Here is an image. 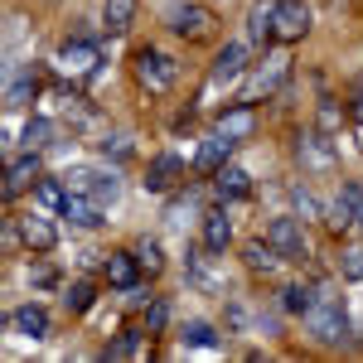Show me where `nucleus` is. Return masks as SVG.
Here are the masks:
<instances>
[{"instance_id": "aec40b11", "label": "nucleus", "mask_w": 363, "mask_h": 363, "mask_svg": "<svg viewBox=\"0 0 363 363\" xmlns=\"http://www.w3.org/2000/svg\"><path fill=\"white\" fill-rule=\"evenodd\" d=\"M213 189H218V199H247L252 194V174L242 165H223L218 174H213Z\"/></svg>"}, {"instance_id": "7ed1b4c3", "label": "nucleus", "mask_w": 363, "mask_h": 363, "mask_svg": "<svg viewBox=\"0 0 363 363\" xmlns=\"http://www.w3.org/2000/svg\"><path fill=\"white\" fill-rule=\"evenodd\" d=\"M242 73H247V44H223V54L213 58L208 78H203V87H199V102H194V107H208V102H213V92H218V87H233Z\"/></svg>"}, {"instance_id": "a211bd4d", "label": "nucleus", "mask_w": 363, "mask_h": 363, "mask_svg": "<svg viewBox=\"0 0 363 363\" xmlns=\"http://www.w3.org/2000/svg\"><path fill=\"white\" fill-rule=\"evenodd\" d=\"M10 330H15V335H25V339H44V335H49V310H44V306L10 310Z\"/></svg>"}, {"instance_id": "f03ea898", "label": "nucleus", "mask_w": 363, "mask_h": 363, "mask_svg": "<svg viewBox=\"0 0 363 363\" xmlns=\"http://www.w3.org/2000/svg\"><path fill=\"white\" fill-rule=\"evenodd\" d=\"M136 83L150 92V97H165L169 87L179 83V63L165 54V49H136Z\"/></svg>"}, {"instance_id": "423d86ee", "label": "nucleus", "mask_w": 363, "mask_h": 363, "mask_svg": "<svg viewBox=\"0 0 363 363\" xmlns=\"http://www.w3.org/2000/svg\"><path fill=\"white\" fill-rule=\"evenodd\" d=\"M296 155H301V165H306L310 174H335L339 169L330 131H301V136H296Z\"/></svg>"}, {"instance_id": "f8f14e48", "label": "nucleus", "mask_w": 363, "mask_h": 363, "mask_svg": "<svg viewBox=\"0 0 363 363\" xmlns=\"http://www.w3.org/2000/svg\"><path fill=\"white\" fill-rule=\"evenodd\" d=\"M179 179H184V160H179V155H155V160L145 165V189H150V194H165Z\"/></svg>"}, {"instance_id": "2eb2a0df", "label": "nucleus", "mask_w": 363, "mask_h": 363, "mask_svg": "<svg viewBox=\"0 0 363 363\" xmlns=\"http://www.w3.org/2000/svg\"><path fill=\"white\" fill-rule=\"evenodd\" d=\"M213 131H223V136H233L238 145L257 131V107L252 102H238V107H228V112H218V126Z\"/></svg>"}, {"instance_id": "0eeeda50", "label": "nucleus", "mask_w": 363, "mask_h": 363, "mask_svg": "<svg viewBox=\"0 0 363 363\" xmlns=\"http://www.w3.org/2000/svg\"><path fill=\"white\" fill-rule=\"evenodd\" d=\"M102 63V49L92 39H63L58 44V73L63 78H92Z\"/></svg>"}, {"instance_id": "e433bc0d", "label": "nucleus", "mask_w": 363, "mask_h": 363, "mask_svg": "<svg viewBox=\"0 0 363 363\" xmlns=\"http://www.w3.org/2000/svg\"><path fill=\"white\" fill-rule=\"evenodd\" d=\"M339 194L349 199V208H354V223L363 228V184H354V179H349V184H344V189H339Z\"/></svg>"}, {"instance_id": "7c9ffc66", "label": "nucleus", "mask_w": 363, "mask_h": 363, "mask_svg": "<svg viewBox=\"0 0 363 363\" xmlns=\"http://www.w3.org/2000/svg\"><path fill=\"white\" fill-rule=\"evenodd\" d=\"M34 199H39L44 208H63V199H68V184H63V174H58V179H39V184H34Z\"/></svg>"}, {"instance_id": "412c9836", "label": "nucleus", "mask_w": 363, "mask_h": 363, "mask_svg": "<svg viewBox=\"0 0 363 363\" xmlns=\"http://www.w3.org/2000/svg\"><path fill=\"white\" fill-rule=\"evenodd\" d=\"M189 281L208 296H223V272H213V262L203 252H189Z\"/></svg>"}, {"instance_id": "bb28decb", "label": "nucleus", "mask_w": 363, "mask_h": 363, "mask_svg": "<svg viewBox=\"0 0 363 363\" xmlns=\"http://www.w3.org/2000/svg\"><path fill=\"white\" fill-rule=\"evenodd\" d=\"M310 306H315V291H310V286H281V310H286V315H301V320H306Z\"/></svg>"}, {"instance_id": "6ab92c4d", "label": "nucleus", "mask_w": 363, "mask_h": 363, "mask_svg": "<svg viewBox=\"0 0 363 363\" xmlns=\"http://www.w3.org/2000/svg\"><path fill=\"white\" fill-rule=\"evenodd\" d=\"M242 262H247V272H257V277H277L286 257H281L272 242H247V247H242Z\"/></svg>"}, {"instance_id": "dca6fc26", "label": "nucleus", "mask_w": 363, "mask_h": 363, "mask_svg": "<svg viewBox=\"0 0 363 363\" xmlns=\"http://www.w3.org/2000/svg\"><path fill=\"white\" fill-rule=\"evenodd\" d=\"M145 277L136 262V252H107V281L116 291H136V281Z\"/></svg>"}, {"instance_id": "473e14b6", "label": "nucleus", "mask_w": 363, "mask_h": 363, "mask_svg": "<svg viewBox=\"0 0 363 363\" xmlns=\"http://www.w3.org/2000/svg\"><path fill=\"white\" fill-rule=\"evenodd\" d=\"M136 354H140V330H126L107 344V359H136Z\"/></svg>"}, {"instance_id": "f704fd0d", "label": "nucleus", "mask_w": 363, "mask_h": 363, "mask_svg": "<svg viewBox=\"0 0 363 363\" xmlns=\"http://www.w3.org/2000/svg\"><path fill=\"white\" fill-rule=\"evenodd\" d=\"M165 325H169V306L165 301H150L145 306V335H165Z\"/></svg>"}, {"instance_id": "58836bf2", "label": "nucleus", "mask_w": 363, "mask_h": 363, "mask_svg": "<svg viewBox=\"0 0 363 363\" xmlns=\"http://www.w3.org/2000/svg\"><path fill=\"white\" fill-rule=\"evenodd\" d=\"M339 126V112L335 107H320V131H335Z\"/></svg>"}, {"instance_id": "cd10ccee", "label": "nucleus", "mask_w": 363, "mask_h": 363, "mask_svg": "<svg viewBox=\"0 0 363 363\" xmlns=\"http://www.w3.org/2000/svg\"><path fill=\"white\" fill-rule=\"evenodd\" d=\"M131 15H136V0H107V15H102V25H107V34H126V25H131Z\"/></svg>"}, {"instance_id": "ea45409f", "label": "nucleus", "mask_w": 363, "mask_h": 363, "mask_svg": "<svg viewBox=\"0 0 363 363\" xmlns=\"http://www.w3.org/2000/svg\"><path fill=\"white\" fill-rule=\"evenodd\" d=\"M354 121H359V126H363V92H359V97H354Z\"/></svg>"}, {"instance_id": "4c0bfd02", "label": "nucleus", "mask_w": 363, "mask_h": 363, "mask_svg": "<svg viewBox=\"0 0 363 363\" xmlns=\"http://www.w3.org/2000/svg\"><path fill=\"white\" fill-rule=\"evenodd\" d=\"M194 208H199V199H194V194H189V199H174V203H169V223L184 228V213H194Z\"/></svg>"}, {"instance_id": "5701e85b", "label": "nucleus", "mask_w": 363, "mask_h": 363, "mask_svg": "<svg viewBox=\"0 0 363 363\" xmlns=\"http://www.w3.org/2000/svg\"><path fill=\"white\" fill-rule=\"evenodd\" d=\"M34 92H39L34 68H29V73H15V78H10V87H5V107H10V112H20V107H29V102H34Z\"/></svg>"}, {"instance_id": "2f4dec72", "label": "nucleus", "mask_w": 363, "mask_h": 363, "mask_svg": "<svg viewBox=\"0 0 363 363\" xmlns=\"http://www.w3.org/2000/svg\"><path fill=\"white\" fill-rule=\"evenodd\" d=\"M325 223H330V233H349V228H354V208H349V199H344V194L325 208Z\"/></svg>"}, {"instance_id": "f257e3e1", "label": "nucleus", "mask_w": 363, "mask_h": 363, "mask_svg": "<svg viewBox=\"0 0 363 363\" xmlns=\"http://www.w3.org/2000/svg\"><path fill=\"white\" fill-rule=\"evenodd\" d=\"M306 330L325 349H349V315L339 306V296H330V286H315V306L306 315Z\"/></svg>"}, {"instance_id": "72a5a7b5", "label": "nucleus", "mask_w": 363, "mask_h": 363, "mask_svg": "<svg viewBox=\"0 0 363 363\" xmlns=\"http://www.w3.org/2000/svg\"><path fill=\"white\" fill-rule=\"evenodd\" d=\"M339 277L363 281V247H344L339 252Z\"/></svg>"}, {"instance_id": "c756f323", "label": "nucleus", "mask_w": 363, "mask_h": 363, "mask_svg": "<svg viewBox=\"0 0 363 363\" xmlns=\"http://www.w3.org/2000/svg\"><path fill=\"white\" fill-rule=\"evenodd\" d=\"M92 301H97V286H92V281H73V286H68V296H63V306L73 310V315L92 310Z\"/></svg>"}, {"instance_id": "4be33fe9", "label": "nucleus", "mask_w": 363, "mask_h": 363, "mask_svg": "<svg viewBox=\"0 0 363 363\" xmlns=\"http://www.w3.org/2000/svg\"><path fill=\"white\" fill-rule=\"evenodd\" d=\"M233 242V223H228L223 208H213V213H203V247L208 252H223Z\"/></svg>"}, {"instance_id": "c85d7f7f", "label": "nucleus", "mask_w": 363, "mask_h": 363, "mask_svg": "<svg viewBox=\"0 0 363 363\" xmlns=\"http://www.w3.org/2000/svg\"><path fill=\"white\" fill-rule=\"evenodd\" d=\"M136 262H140L145 277H160V272H165V252H160V242H155V238H140L136 242Z\"/></svg>"}, {"instance_id": "9b49d317", "label": "nucleus", "mask_w": 363, "mask_h": 363, "mask_svg": "<svg viewBox=\"0 0 363 363\" xmlns=\"http://www.w3.org/2000/svg\"><path fill=\"white\" fill-rule=\"evenodd\" d=\"M238 150V140L233 136H223V131H213V136L199 145V155H194V169L199 174H218V169L228 165V155Z\"/></svg>"}, {"instance_id": "20e7f679", "label": "nucleus", "mask_w": 363, "mask_h": 363, "mask_svg": "<svg viewBox=\"0 0 363 363\" xmlns=\"http://www.w3.org/2000/svg\"><path fill=\"white\" fill-rule=\"evenodd\" d=\"M63 184H68V194H87V199H97V203H112L116 194H121V174L116 169H68L63 174Z\"/></svg>"}, {"instance_id": "4468645a", "label": "nucleus", "mask_w": 363, "mask_h": 363, "mask_svg": "<svg viewBox=\"0 0 363 363\" xmlns=\"http://www.w3.org/2000/svg\"><path fill=\"white\" fill-rule=\"evenodd\" d=\"M29 184H39V150H25L10 160V174H5V199H20Z\"/></svg>"}, {"instance_id": "c9c22d12", "label": "nucleus", "mask_w": 363, "mask_h": 363, "mask_svg": "<svg viewBox=\"0 0 363 363\" xmlns=\"http://www.w3.org/2000/svg\"><path fill=\"white\" fill-rule=\"evenodd\" d=\"M291 199H296V208H301V213H306V218H320V213H325V208H320V203H315V194H310V189H301V184H296V189H291Z\"/></svg>"}, {"instance_id": "9d476101", "label": "nucleus", "mask_w": 363, "mask_h": 363, "mask_svg": "<svg viewBox=\"0 0 363 363\" xmlns=\"http://www.w3.org/2000/svg\"><path fill=\"white\" fill-rule=\"evenodd\" d=\"M267 242H272L286 262H306V257H310L306 233H301V223H296V218H272V223H267Z\"/></svg>"}, {"instance_id": "393cba45", "label": "nucleus", "mask_w": 363, "mask_h": 363, "mask_svg": "<svg viewBox=\"0 0 363 363\" xmlns=\"http://www.w3.org/2000/svg\"><path fill=\"white\" fill-rule=\"evenodd\" d=\"M49 140H54V121H49V116H29L25 131H20V145H25V150H44Z\"/></svg>"}, {"instance_id": "a878e982", "label": "nucleus", "mask_w": 363, "mask_h": 363, "mask_svg": "<svg viewBox=\"0 0 363 363\" xmlns=\"http://www.w3.org/2000/svg\"><path fill=\"white\" fill-rule=\"evenodd\" d=\"M179 339H184V344H194V349H218V344H223V339H218V330H213L208 320H184Z\"/></svg>"}, {"instance_id": "ddd939ff", "label": "nucleus", "mask_w": 363, "mask_h": 363, "mask_svg": "<svg viewBox=\"0 0 363 363\" xmlns=\"http://www.w3.org/2000/svg\"><path fill=\"white\" fill-rule=\"evenodd\" d=\"M20 242L29 252H54L58 247V228L44 218V213H25L20 218Z\"/></svg>"}, {"instance_id": "1a4fd4ad", "label": "nucleus", "mask_w": 363, "mask_h": 363, "mask_svg": "<svg viewBox=\"0 0 363 363\" xmlns=\"http://www.w3.org/2000/svg\"><path fill=\"white\" fill-rule=\"evenodd\" d=\"M310 34V10L301 0H277V15H272V39L277 44H301Z\"/></svg>"}, {"instance_id": "b1692460", "label": "nucleus", "mask_w": 363, "mask_h": 363, "mask_svg": "<svg viewBox=\"0 0 363 363\" xmlns=\"http://www.w3.org/2000/svg\"><path fill=\"white\" fill-rule=\"evenodd\" d=\"M272 15H277L272 0H257V5L247 10V39L252 44H267V39H272Z\"/></svg>"}, {"instance_id": "39448f33", "label": "nucleus", "mask_w": 363, "mask_h": 363, "mask_svg": "<svg viewBox=\"0 0 363 363\" xmlns=\"http://www.w3.org/2000/svg\"><path fill=\"white\" fill-rule=\"evenodd\" d=\"M165 25L179 34V39H189V44H203V39H213V29H218V15L208 10V5H174L165 15Z\"/></svg>"}, {"instance_id": "f3484780", "label": "nucleus", "mask_w": 363, "mask_h": 363, "mask_svg": "<svg viewBox=\"0 0 363 363\" xmlns=\"http://www.w3.org/2000/svg\"><path fill=\"white\" fill-rule=\"evenodd\" d=\"M58 213H63L73 228H97V223H102V203H97V199H87V194H68Z\"/></svg>"}, {"instance_id": "6e6552de", "label": "nucleus", "mask_w": 363, "mask_h": 363, "mask_svg": "<svg viewBox=\"0 0 363 363\" xmlns=\"http://www.w3.org/2000/svg\"><path fill=\"white\" fill-rule=\"evenodd\" d=\"M286 78H291V58H286V54L262 58V68H252L247 87H242V102H262V97H272Z\"/></svg>"}]
</instances>
